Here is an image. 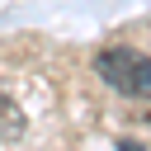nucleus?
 Wrapping results in <instances>:
<instances>
[{"mask_svg": "<svg viewBox=\"0 0 151 151\" xmlns=\"http://www.w3.org/2000/svg\"><path fill=\"white\" fill-rule=\"evenodd\" d=\"M94 71L109 90L127 99H151V57H142L137 47H104L94 57Z\"/></svg>", "mask_w": 151, "mask_h": 151, "instance_id": "nucleus-1", "label": "nucleus"}, {"mask_svg": "<svg viewBox=\"0 0 151 151\" xmlns=\"http://www.w3.org/2000/svg\"><path fill=\"white\" fill-rule=\"evenodd\" d=\"M28 132V118H24V109L0 90V142H19Z\"/></svg>", "mask_w": 151, "mask_h": 151, "instance_id": "nucleus-2", "label": "nucleus"}]
</instances>
